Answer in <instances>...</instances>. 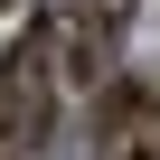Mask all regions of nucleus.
<instances>
[{
  "label": "nucleus",
  "instance_id": "1",
  "mask_svg": "<svg viewBox=\"0 0 160 160\" xmlns=\"http://www.w3.org/2000/svg\"><path fill=\"white\" fill-rule=\"evenodd\" d=\"M0 94L19 104V141H47V122H57V57H47V28H19L10 66H0Z\"/></svg>",
  "mask_w": 160,
  "mask_h": 160
},
{
  "label": "nucleus",
  "instance_id": "2",
  "mask_svg": "<svg viewBox=\"0 0 160 160\" xmlns=\"http://www.w3.org/2000/svg\"><path fill=\"white\" fill-rule=\"evenodd\" d=\"M151 122H160V94L122 75V85H104V104H94V151H132Z\"/></svg>",
  "mask_w": 160,
  "mask_h": 160
},
{
  "label": "nucleus",
  "instance_id": "3",
  "mask_svg": "<svg viewBox=\"0 0 160 160\" xmlns=\"http://www.w3.org/2000/svg\"><path fill=\"white\" fill-rule=\"evenodd\" d=\"M0 151H19V104L0 94Z\"/></svg>",
  "mask_w": 160,
  "mask_h": 160
},
{
  "label": "nucleus",
  "instance_id": "4",
  "mask_svg": "<svg viewBox=\"0 0 160 160\" xmlns=\"http://www.w3.org/2000/svg\"><path fill=\"white\" fill-rule=\"evenodd\" d=\"M122 160H160V122H151V132H141V141H132Z\"/></svg>",
  "mask_w": 160,
  "mask_h": 160
},
{
  "label": "nucleus",
  "instance_id": "5",
  "mask_svg": "<svg viewBox=\"0 0 160 160\" xmlns=\"http://www.w3.org/2000/svg\"><path fill=\"white\" fill-rule=\"evenodd\" d=\"M0 10H10V0H0Z\"/></svg>",
  "mask_w": 160,
  "mask_h": 160
}]
</instances>
